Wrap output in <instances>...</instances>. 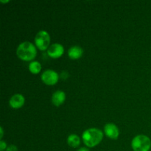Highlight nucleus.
Segmentation results:
<instances>
[{"label":"nucleus","instance_id":"obj_9","mask_svg":"<svg viewBox=\"0 0 151 151\" xmlns=\"http://www.w3.org/2000/svg\"><path fill=\"white\" fill-rule=\"evenodd\" d=\"M66 100V94L64 91L58 90L53 93L52 96V103L55 106H60Z\"/></svg>","mask_w":151,"mask_h":151},{"label":"nucleus","instance_id":"obj_2","mask_svg":"<svg viewBox=\"0 0 151 151\" xmlns=\"http://www.w3.org/2000/svg\"><path fill=\"white\" fill-rule=\"evenodd\" d=\"M16 54L21 60L29 61L35 58L37 50L33 44L29 41H24L17 47Z\"/></svg>","mask_w":151,"mask_h":151},{"label":"nucleus","instance_id":"obj_4","mask_svg":"<svg viewBox=\"0 0 151 151\" xmlns=\"http://www.w3.org/2000/svg\"><path fill=\"white\" fill-rule=\"evenodd\" d=\"M35 46L40 50H46L49 48V45L50 43V34L45 30H41L36 34L35 37Z\"/></svg>","mask_w":151,"mask_h":151},{"label":"nucleus","instance_id":"obj_14","mask_svg":"<svg viewBox=\"0 0 151 151\" xmlns=\"http://www.w3.org/2000/svg\"><path fill=\"white\" fill-rule=\"evenodd\" d=\"M6 151H18V148L14 145H10L7 147Z\"/></svg>","mask_w":151,"mask_h":151},{"label":"nucleus","instance_id":"obj_1","mask_svg":"<svg viewBox=\"0 0 151 151\" xmlns=\"http://www.w3.org/2000/svg\"><path fill=\"white\" fill-rule=\"evenodd\" d=\"M82 138L87 147H93L100 144L103 138V133L98 128H88L83 133Z\"/></svg>","mask_w":151,"mask_h":151},{"label":"nucleus","instance_id":"obj_3","mask_svg":"<svg viewBox=\"0 0 151 151\" xmlns=\"http://www.w3.org/2000/svg\"><path fill=\"white\" fill-rule=\"evenodd\" d=\"M131 147L134 151H149L151 147V141L145 135H137L131 142Z\"/></svg>","mask_w":151,"mask_h":151},{"label":"nucleus","instance_id":"obj_18","mask_svg":"<svg viewBox=\"0 0 151 151\" xmlns=\"http://www.w3.org/2000/svg\"><path fill=\"white\" fill-rule=\"evenodd\" d=\"M9 1H2V0H1V2H8Z\"/></svg>","mask_w":151,"mask_h":151},{"label":"nucleus","instance_id":"obj_7","mask_svg":"<svg viewBox=\"0 0 151 151\" xmlns=\"http://www.w3.org/2000/svg\"><path fill=\"white\" fill-rule=\"evenodd\" d=\"M104 132L109 138L112 139H116L119 135V128L114 123L106 124L104 126Z\"/></svg>","mask_w":151,"mask_h":151},{"label":"nucleus","instance_id":"obj_5","mask_svg":"<svg viewBox=\"0 0 151 151\" xmlns=\"http://www.w3.org/2000/svg\"><path fill=\"white\" fill-rule=\"evenodd\" d=\"M59 79V75L58 72L52 69L45 70L41 75V80L47 85L52 86L57 83Z\"/></svg>","mask_w":151,"mask_h":151},{"label":"nucleus","instance_id":"obj_11","mask_svg":"<svg viewBox=\"0 0 151 151\" xmlns=\"http://www.w3.org/2000/svg\"><path fill=\"white\" fill-rule=\"evenodd\" d=\"M67 142L70 147H78L81 144V139L77 134H70L67 138Z\"/></svg>","mask_w":151,"mask_h":151},{"label":"nucleus","instance_id":"obj_8","mask_svg":"<svg viewBox=\"0 0 151 151\" xmlns=\"http://www.w3.org/2000/svg\"><path fill=\"white\" fill-rule=\"evenodd\" d=\"M25 98L22 94H15L10 97L9 104L13 109H20L24 104Z\"/></svg>","mask_w":151,"mask_h":151},{"label":"nucleus","instance_id":"obj_13","mask_svg":"<svg viewBox=\"0 0 151 151\" xmlns=\"http://www.w3.org/2000/svg\"><path fill=\"white\" fill-rule=\"evenodd\" d=\"M68 77H69V73H68L67 71H62L60 74V78L62 79L65 80L67 79Z\"/></svg>","mask_w":151,"mask_h":151},{"label":"nucleus","instance_id":"obj_17","mask_svg":"<svg viewBox=\"0 0 151 151\" xmlns=\"http://www.w3.org/2000/svg\"><path fill=\"white\" fill-rule=\"evenodd\" d=\"M0 131H1V136H0V139H2L3 137V129L2 128H0Z\"/></svg>","mask_w":151,"mask_h":151},{"label":"nucleus","instance_id":"obj_12","mask_svg":"<svg viewBox=\"0 0 151 151\" xmlns=\"http://www.w3.org/2000/svg\"><path fill=\"white\" fill-rule=\"evenodd\" d=\"M29 70L32 74H38L41 70V64L38 61L34 60L29 63Z\"/></svg>","mask_w":151,"mask_h":151},{"label":"nucleus","instance_id":"obj_16","mask_svg":"<svg viewBox=\"0 0 151 151\" xmlns=\"http://www.w3.org/2000/svg\"><path fill=\"white\" fill-rule=\"evenodd\" d=\"M78 151H89V150H88V148H87V147H81V148L78 149Z\"/></svg>","mask_w":151,"mask_h":151},{"label":"nucleus","instance_id":"obj_6","mask_svg":"<svg viewBox=\"0 0 151 151\" xmlns=\"http://www.w3.org/2000/svg\"><path fill=\"white\" fill-rule=\"evenodd\" d=\"M63 52L64 48L63 45L58 43H55L50 46L47 50V54L52 58H58L63 54Z\"/></svg>","mask_w":151,"mask_h":151},{"label":"nucleus","instance_id":"obj_10","mask_svg":"<svg viewBox=\"0 0 151 151\" xmlns=\"http://www.w3.org/2000/svg\"><path fill=\"white\" fill-rule=\"evenodd\" d=\"M83 50L80 46H73L69 49L68 55L72 60H76L83 55Z\"/></svg>","mask_w":151,"mask_h":151},{"label":"nucleus","instance_id":"obj_15","mask_svg":"<svg viewBox=\"0 0 151 151\" xmlns=\"http://www.w3.org/2000/svg\"><path fill=\"white\" fill-rule=\"evenodd\" d=\"M7 147V144H6L5 142L1 140V141H0V150L3 151L4 150H6Z\"/></svg>","mask_w":151,"mask_h":151}]
</instances>
